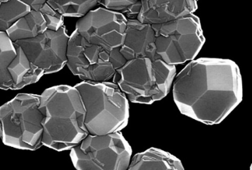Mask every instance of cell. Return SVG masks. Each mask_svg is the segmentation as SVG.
Segmentation results:
<instances>
[{
	"label": "cell",
	"instance_id": "cell-4",
	"mask_svg": "<svg viewBox=\"0 0 252 170\" xmlns=\"http://www.w3.org/2000/svg\"><path fill=\"white\" fill-rule=\"evenodd\" d=\"M175 65L161 59L138 57L116 71L113 83L133 103L152 105L166 96L176 76Z\"/></svg>",
	"mask_w": 252,
	"mask_h": 170
},
{
	"label": "cell",
	"instance_id": "cell-16",
	"mask_svg": "<svg viewBox=\"0 0 252 170\" xmlns=\"http://www.w3.org/2000/svg\"><path fill=\"white\" fill-rule=\"evenodd\" d=\"M16 56V46L6 32H0V89L11 90L12 80L8 70Z\"/></svg>",
	"mask_w": 252,
	"mask_h": 170
},
{
	"label": "cell",
	"instance_id": "cell-24",
	"mask_svg": "<svg viewBox=\"0 0 252 170\" xmlns=\"http://www.w3.org/2000/svg\"><path fill=\"white\" fill-rule=\"evenodd\" d=\"M0 1H1V2H2V1H8V0H0Z\"/></svg>",
	"mask_w": 252,
	"mask_h": 170
},
{
	"label": "cell",
	"instance_id": "cell-18",
	"mask_svg": "<svg viewBox=\"0 0 252 170\" xmlns=\"http://www.w3.org/2000/svg\"><path fill=\"white\" fill-rule=\"evenodd\" d=\"M31 11L29 6L19 0L2 1L0 4V32H6Z\"/></svg>",
	"mask_w": 252,
	"mask_h": 170
},
{
	"label": "cell",
	"instance_id": "cell-20",
	"mask_svg": "<svg viewBox=\"0 0 252 170\" xmlns=\"http://www.w3.org/2000/svg\"><path fill=\"white\" fill-rule=\"evenodd\" d=\"M136 1L135 0H102V4L106 9L123 14Z\"/></svg>",
	"mask_w": 252,
	"mask_h": 170
},
{
	"label": "cell",
	"instance_id": "cell-2",
	"mask_svg": "<svg viewBox=\"0 0 252 170\" xmlns=\"http://www.w3.org/2000/svg\"><path fill=\"white\" fill-rule=\"evenodd\" d=\"M43 115L42 144L58 151L77 146L89 135L85 110L79 90L61 85L49 87L40 95Z\"/></svg>",
	"mask_w": 252,
	"mask_h": 170
},
{
	"label": "cell",
	"instance_id": "cell-6",
	"mask_svg": "<svg viewBox=\"0 0 252 170\" xmlns=\"http://www.w3.org/2000/svg\"><path fill=\"white\" fill-rule=\"evenodd\" d=\"M152 26L158 57L167 64L177 65L194 60L205 44L200 19L194 14Z\"/></svg>",
	"mask_w": 252,
	"mask_h": 170
},
{
	"label": "cell",
	"instance_id": "cell-25",
	"mask_svg": "<svg viewBox=\"0 0 252 170\" xmlns=\"http://www.w3.org/2000/svg\"><path fill=\"white\" fill-rule=\"evenodd\" d=\"M135 1H142V0H135Z\"/></svg>",
	"mask_w": 252,
	"mask_h": 170
},
{
	"label": "cell",
	"instance_id": "cell-22",
	"mask_svg": "<svg viewBox=\"0 0 252 170\" xmlns=\"http://www.w3.org/2000/svg\"><path fill=\"white\" fill-rule=\"evenodd\" d=\"M141 6H142L141 1H137L135 4L131 5L130 7L127 8V9L123 13V14H124L127 19H135V17L137 18V15L140 13Z\"/></svg>",
	"mask_w": 252,
	"mask_h": 170
},
{
	"label": "cell",
	"instance_id": "cell-14",
	"mask_svg": "<svg viewBox=\"0 0 252 170\" xmlns=\"http://www.w3.org/2000/svg\"><path fill=\"white\" fill-rule=\"evenodd\" d=\"M15 46L16 56L9 64L8 70L12 80L11 90H19L39 82L45 74L43 69L32 63L21 46L16 44Z\"/></svg>",
	"mask_w": 252,
	"mask_h": 170
},
{
	"label": "cell",
	"instance_id": "cell-9",
	"mask_svg": "<svg viewBox=\"0 0 252 170\" xmlns=\"http://www.w3.org/2000/svg\"><path fill=\"white\" fill-rule=\"evenodd\" d=\"M69 37L63 26L59 30L47 29L36 37L14 43L21 46L32 63L49 74L59 72L66 65Z\"/></svg>",
	"mask_w": 252,
	"mask_h": 170
},
{
	"label": "cell",
	"instance_id": "cell-23",
	"mask_svg": "<svg viewBox=\"0 0 252 170\" xmlns=\"http://www.w3.org/2000/svg\"><path fill=\"white\" fill-rule=\"evenodd\" d=\"M23 4L27 5L31 10L40 11L41 7L46 3V0H19Z\"/></svg>",
	"mask_w": 252,
	"mask_h": 170
},
{
	"label": "cell",
	"instance_id": "cell-12",
	"mask_svg": "<svg viewBox=\"0 0 252 170\" xmlns=\"http://www.w3.org/2000/svg\"><path fill=\"white\" fill-rule=\"evenodd\" d=\"M66 56V65L78 77L100 61L110 62L109 51L87 42L76 29L69 37Z\"/></svg>",
	"mask_w": 252,
	"mask_h": 170
},
{
	"label": "cell",
	"instance_id": "cell-26",
	"mask_svg": "<svg viewBox=\"0 0 252 170\" xmlns=\"http://www.w3.org/2000/svg\"><path fill=\"white\" fill-rule=\"evenodd\" d=\"M1 1H0V4H1Z\"/></svg>",
	"mask_w": 252,
	"mask_h": 170
},
{
	"label": "cell",
	"instance_id": "cell-8",
	"mask_svg": "<svg viewBox=\"0 0 252 170\" xmlns=\"http://www.w3.org/2000/svg\"><path fill=\"white\" fill-rule=\"evenodd\" d=\"M127 21L122 13L99 7L81 17L75 29L87 42L111 51L122 46Z\"/></svg>",
	"mask_w": 252,
	"mask_h": 170
},
{
	"label": "cell",
	"instance_id": "cell-13",
	"mask_svg": "<svg viewBox=\"0 0 252 170\" xmlns=\"http://www.w3.org/2000/svg\"><path fill=\"white\" fill-rule=\"evenodd\" d=\"M130 170H184L180 159L168 152L157 148L136 154L130 160Z\"/></svg>",
	"mask_w": 252,
	"mask_h": 170
},
{
	"label": "cell",
	"instance_id": "cell-3",
	"mask_svg": "<svg viewBox=\"0 0 252 170\" xmlns=\"http://www.w3.org/2000/svg\"><path fill=\"white\" fill-rule=\"evenodd\" d=\"M79 90L85 110V126L93 135L120 132L128 123L129 104L125 94L113 82L83 81Z\"/></svg>",
	"mask_w": 252,
	"mask_h": 170
},
{
	"label": "cell",
	"instance_id": "cell-27",
	"mask_svg": "<svg viewBox=\"0 0 252 170\" xmlns=\"http://www.w3.org/2000/svg\"><path fill=\"white\" fill-rule=\"evenodd\" d=\"M196 1H197V0H196Z\"/></svg>",
	"mask_w": 252,
	"mask_h": 170
},
{
	"label": "cell",
	"instance_id": "cell-5",
	"mask_svg": "<svg viewBox=\"0 0 252 170\" xmlns=\"http://www.w3.org/2000/svg\"><path fill=\"white\" fill-rule=\"evenodd\" d=\"M40 95L18 94L0 107V138L5 145L34 151L42 146Z\"/></svg>",
	"mask_w": 252,
	"mask_h": 170
},
{
	"label": "cell",
	"instance_id": "cell-15",
	"mask_svg": "<svg viewBox=\"0 0 252 170\" xmlns=\"http://www.w3.org/2000/svg\"><path fill=\"white\" fill-rule=\"evenodd\" d=\"M47 30L44 16L40 11L31 10L18 20L6 33L10 39L15 42L23 39H32Z\"/></svg>",
	"mask_w": 252,
	"mask_h": 170
},
{
	"label": "cell",
	"instance_id": "cell-10",
	"mask_svg": "<svg viewBox=\"0 0 252 170\" xmlns=\"http://www.w3.org/2000/svg\"><path fill=\"white\" fill-rule=\"evenodd\" d=\"M121 53L126 60L147 57L151 60L159 59L155 46V32L152 25L137 19H127L124 43Z\"/></svg>",
	"mask_w": 252,
	"mask_h": 170
},
{
	"label": "cell",
	"instance_id": "cell-1",
	"mask_svg": "<svg viewBox=\"0 0 252 170\" xmlns=\"http://www.w3.org/2000/svg\"><path fill=\"white\" fill-rule=\"evenodd\" d=\"M172 84L181 113L205 125L219 124L243 100L240 69L228 59L190 60Z\"/></svg>",
	"mask_w": 252,
	"mask_h": 170
},
{
	"label": "cell",
	"instance_id": "cell-19",
	"mask_svg": "<svg viewBox=\"0 0 252 170\" xmlns=\"http://www.w3.org/2000/svg\"><path fill=\"white\" fill-rule=\"evenodd\" d=\"M39 11L45 19L47 29L57 31L63 27L64 24V16L53 9L47 2L41 7Z\"/></svg>",
	"mask_w": 252,
	"mask_h": 170
},
{
	"label": "cell",
	"instance_id": "cell-17",
	"mask_svg": "<svg viewBox=\"0 0 252 170\" xmlns=\"http://www.w3.org/2000/svg\"><path fill=\"white\" fill-rule=\"evenodd\" d=\"M100 0H46L64 17L81 18L99 4Z\"/></svg>",
	"mask_w": 252,
	"mask_h": 170
},
{
	"label": "cell",
	"instance_id": "cell-11",
	"mask_svg": "<svg viewBox=\"0 0 252 170\" xmlns=\"http://www.w3.org/2000/svg\"><path fill=\"white\" fill-rule=\"evenodd\" d=\"M141 3L136 19L150 25L170 22L198 9L196 0H142Z\"/></svg>",
	"mask_w": 252,
	"mask_h": 170
},
{
	"label": "cell",
	"instance_id": "cell-21",
	"mask_svg": "<svg viewBox=\"0 0 252 170\" xmlns=\"http://www.w3.org/2000/svg\"><path fill=\"white\" fill-rule=\"evenodd\" d=\"M120 48H115L111 51H109V60L111 63L114 66V69L117 70L118 69L121 68L127 62V60L122 55L120 51Z\"/></svg>",
	"mask_w": 252,
	"mask_h": 170
},
{
	"label": "cell",
	"instance_id": "cell-7",
	"mask_svg": "<svg viewBox=\"0 0 252 170\" xmlns=\"http://www.w3.org/2000/svg\"><path fill=\"white\" fill-rule=\"evenodd\" d=\"M132 148L120 132L89 135L71 148L70 158L77 170L128 169Z\"/></svg>",
	"mask_w": 252,
	"mask_h": 170
}]
</instances>
